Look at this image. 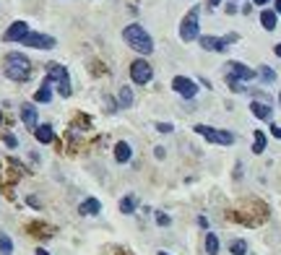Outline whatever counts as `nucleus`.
Segmentation results:
<instances>
[{
    "label": "nucleus",
    "instance_id": "f03ea898",
    "mask_svg": "<svg viewBox=\"0 0 281 255\" xmlns=\"http://www.w3.org/2000/svg\"><path fill=\"white\" fill-rule=\"evenodd\" d=\"M123 39H125V44H128V47H133L135 52H141V55H149V52L154 50L151 36H149V32L143 29L141 24H130V26H125Z\"/></svg>",
    "mask_w": 281,
    "mask_h": 255
},
{
    "label": "nucleus",
    "instance_id": "f257e3e1",
    "mask_svg": "<svg viewBox=\"0 0 281 255\" xmlns=\"http://www.w3.org/2000/svg\"><path fill=\"white\" fill-rule=\"evenodd\" d=\"M3 70L11 81H16V84H24V81L31 78V63L21 52H8L5 60H3Z\"/></svg>",
    "mask_w": 281,
    "mask_h": 255
},
{
    "label": "nucleus",
    "instance_id": "423d86ee",
    "mask_svg": "<svg viewBox=\"0 0 281 255\" xmlns=\"http://www.w3.org/2000/svg\"><path fill=\"white\" fill-rule=\"evenodd\" d=\"M130 78H133V84H149V81L154 78V70L146 60H133L130 63Z\"/></svg>",
    "mask_w": 281,
    "mask_h": 255
},
{
    "label": "nucleus",
    "instance_id": "e433bc0d",
    "mask_svg": "<svg viewBox=\"0 0 281 255\" xmlns=\"http://www.w3.org/2000/svg\"><path fill=\"white\" fill-rule=\"evenodd\" d=\"M276 55H279V58H281V44H276Z\"/></svg>",
    "mask_w": 281,
    "mask_h": 255
},
{
    "label": "nucleus",
    "instance_id": "39448f33",
    "mask_svg": "<svg viewBox=\"0 0 281 255\" xmlns=\"http://www.w3.org/2000/svg\"><path fill=\"white\" fill-rule=\"evenodd\" d=\"M198 16H201V8H190L187 16L183 18V24H180V36H183V42H193L198 39Z\"/></svg>",
    "mask_w": 281,
    "mask_h": 255
},
{
    "label": "nucleus",
    "instance_id": "4468645a",
    "mask_svg": "<svg viewBox=\"0 0 281 255\" xmlns=\"http://www.w3.org/2000/svg\"><path fill=\"white\" fill-rule=\"evenodd\" d=\"M99 211H102V203H99L96 198H86L84 203L78 206V214H84V216H94Z\"/></svg>",
    "mask_w": 281,
    "mask_h": 255
},
{
    "label": "nucleus",
    "instance_id": "7c9ffc66",
    "mask_svg": "<svg viewBox=\"0 0 281 255\" xmlns=\"http://www.w3.org/2000/svg\"><path fill=\"white\" fill-rule=\"evenodd\" d=\"M154 154H156V159H164V157H167V151H164V149H161V146H159V149H156V151H154Z\"/></svg>",
    "mask_w": 281,
    "mask_h": 255
},
{
    "label": "nucleus",
    "instance_id": "0eeeda50",
    "mask_svg": "<svg viewBox=\"0 0 281 255\" xmlns=\"http://www.w3.org/2000/svg\"><path fill=\"white\" fill-rule=\"evenodd\" d=\"M229 42H237V34L229 36H201V47L208 52H224L229 47Z\"/></svg>",
    "mask_w": 281,
    "mask_h": 255
},
{
    "label": "nucleus",
    "instance_id": "a878e982",
    "mask_svg": "<svg viewBox=\"0 0 281 255\" xmlns=\"http://www.w3.org/2000/svg\"><path fill=\"white\" fill-rule=\"evenodd\" d=\"M226 84H229V89H232V91H237V94H240V91H245L242 81H237V78H226Z\"/></svg>",
    "mask_w": 281,
    "mask_h": 255
},
{
    "label": "nucleus",
    "instance_id": "393cba45",
    "mask_svg": "<svg viewBox=\"0 0 281 255\" xmlns=\"http://www.w3.org/2000/svg\"><path fill=\"white\" fill-rule=\"evenodd\" d=\"M258 76H260L263 81H266V84H271V81H276V73L271 70L268 65H260V70H258Z\"/></svg>",
    "mask_w": 281,
    "mask_h": 255
},
{
    "label": "nucleus",
    "instance_id": "bb28decb",
    "mask_svg": "<svg viewBox=\"0 0 281 255\" xmlns=\"http://www.w3.org/2000/svg\"><path fill=\"white\" fill-rule=\"evenodd\" d=\"M169 222H172V219H169L167 214H161V211H156V224H159V226H169Z\"/></svg>",
    "mask_w": 281,
    "mask_h": 255
},
{
    "label": "nucleus",
    "instance_id": "6ab92c4d",
    "mask_svg": "<svg viewBox=\"0 0 281 255\" xmlns=\"http://www.w3.org/2000/svg\"><path fill=\"white\" fill-rule=\"evenodd\" d=\"M252 151H255V154H263V151H266V133H263V130H255V133H252Z\"/></svg>",
    "mask_w": 281,
    "mask_h": 255
},
{
    "label": "nucleus",
    "instance_id": "58836bf2",
    "mask_svg": "<svg viewBox=\"0 0 281 255\" xmlns=\"http://www.w3.org/2000/svg\"><path fill=\"white\" fill-rule=\"evenodd\" d=\"M0 123H3V115H0Z\"/></svg>",
    "mask_w": 281,
    "mask_h": 255
},
{
    "label": "nucleus",
    "instance_id": "f704fd0d",
    "mask_svg": "<svg viewBox=\"0 0 281 255\" xmlns=\"http://www.w3.org/2000/svg\"><path fill=\"white\" fill-rule=\"evenodd\" d=\"M37 255H50V253L44 250V248H37Z\"/></svg>",
    "mask_w": 281,
    "mask_h": 255
},
{
    "label": "nucleus",
    "instance_id": "f3484780",
    "mask_svg": "<svg viewBox=\"0 0 281 255\" xmlns=\"http://www.w3.org/2000/svg\"><path fill=\"white\" fill-rule=\"evenodd\" d=\"M117 107H120V109L133 107V89L130 86H120V94H117Z\"/></svg>",
    "mask_w": 281,
    "mask_h": 255
},
{
    "label": "nucleus",
    "instance_id": "5701e85b",
    "mask_svg": "<svg viewBox=\"0 0 281 255\" xmlns=\"http://www.w3.org/2000/svg\"><path fill=\"white\" fill-rule=\"evenodd\" d=\"M34 99H37V102H50L52 99V86H47V84H42V89L37 91V94H34Z\"/></svg>",
    "mask_w": 281,
    "mask_h": 255
},
{
    "label": "nucleus",
    "instance_id": "c756f323",
    "mask_svg": "<svg viewBox=\"0 0 281 255\" xmlns=\"http://www.w3.org/2000/svg\"><path fill=\"white\" fill-rule=\"evenodd\" d=\"M198 226H203V229H208V219H206V216H198Z\"/></svg>",
    "mask_w": 281,
    "mask_h": 255
},
{
    "label": "nucleus",
    "instance_id": "412c9836",
    "mask_svg": "<svg viewBox=\"0 0 281 255\" xmlns=\"http://www.w3.org/2000/svg\"><path fill=\"white\" fill-rule=\"evenodd\" d=\"M13 253V242L5 232H0V255H11Z\"/></svg>",
    "mask_w": 281,
    "mask_h": 255
},
{
    "label": "nucleus",
    "instance_id": "dca6fc26",
    "mask_svg": "<svg viewBox=\"0 0 281 255\" xmlns=\"http://www.w3.org/2000/svg\"><path fill=\"white\" fill-rule=\"evenodd\" d=\"M130 157H133V149H130V143H125V141H120L115 146V159L120 161V164H125V161H130Z\"/></svg>",
    "mask_w": 281,
    "mask_h": 255
},
{
    "label": "nucleus",
    "instance_id": "c9c22d12",
    "mask_svg": "<svg viewBox=\"0 0 281 255\" xmlns=\"http://www.w3.org/2000/svg\"><path fill=\"white\" fill-rule=\"evenodd\" d=\"M221 3V0H211V8H216V5H219Z\"/></svg>",
    "mask_w": 281,
    "mask_h": 255
},
{
    "label": "nucleus",
    "instance_id": "20e7f679",
    "mask_svg": "<svg viewBox=\"0 0 281 255\" xmlns=\"http://www.w3.org/2000/svg\"><path fill=\"white\" fill-rule=\"evenodd\" d=\"M195 133L203 135V138L211 141V143H219V146H232L234 143V135L229 130H219V128H211V125H195Z\"/></svg>",
    "mask_w": 281,
    "mask_h": 255
},
{
    "label": "nucleus",
    "instance_id": "7ed1b4c3",
    "mask_svg": "<svg viewBox=\"0 0 281 255\" xmlns=\"http://www.w3.org/2000/svg\"><path fill=\"white\" fill-rule=\"evenodd\" d=\"M47 81L52 84V89L58 86L60 96H70V78H68L65 65H60V63H47Z\"/></svg>",
    "mask_w": 281,
    "mask_h": 255
},
{
    "label": "nucleus",
    "instance_id": "4c0bfd02",
    "mask_svg": "<svg viewBox=\"0 0 281 255\" xmlns=\"http://www.w3.org/2000/svg\"><path fill=\"white\" fill-rule=\"evenodd\" d=\"M156 255H169V253H164V250H159V253H156Z\"/></svg>",
    "mask_w": 281,
    "mask_h": 255
},
{
    "label": "nucleus",
    "instance_id": "72a5a7b5",
    "mask_svg": "<svg viewBox=\"0 0 281 255\" xmlns=\"http://www.w3.org/2000/svg\"><path fill=\"white\" fill-rule=\"evenodd\" d=\"M255 5H266V3H271V0H252Z\"/></svg>",
    "mask_w": 281,
    "mask_h": 255
},
{
    "label": "nucleus",
    "instance_id": "9b49d317",
    "mask_svg": "<svg viewBox=\"0 0 281 255\" xmlns=\"http://www.w3.org/2000/svg\"><path fill=\"white\" fill-rule=\"evenodd\" d=\"M26 34H29V24H26V21H16V24H11V26L5 29L3 39H5V42H24Z\"/></svg>",
    "mask_w": 281,
    "mask_h": 255
},
{
    "label": "nucleus",
    "instance_id": "b1692460",
    "mask_svg": "<svg viewBox=\"0 0 281 255\" xmlns=\"http://www.w3.org/2000/svg\"><path fill=\"white\" fill-rule=\"evenodd\" d=\"M120 211H123V214H133V211H135V195H125V198L120 200Z\"/></svg>",
    "mask_w": 281,
    "mask_h": 255
},
{
    "label": "nucleus",
    "instance_id": "9d476101",
    "mask_svg": "<svg viewBox=\"0 0 281 255\" xmlns=\"http://www.w3.org/2000/svg\"><path fill=\"white\" fill-rule=\"evenodd\" d=\"M172 89L177 91L180 96H185V99H193L198 94V86H195V81H190L185 76H177V78H172Z\"/></svg>",
    "mask_w": 281,
    "mask_h": 255
},
{
    "label": "nucleus",
    "instance_id": "cd10ccee",
    "mask_svg": "<svg viewBox=\"0 0 281 255\" xmlns=\"http://www.w3.org/2000/svg\"><path fill=\"white\" fill-rule=\"evenodd\" d=\"M156 130H159V133H172V130H175V125H172V123H159Z\"/></svg>",
    "mask_w": 281,
    "mask_h": 255
},
{
    "label": "nucleus",
    "instance_id": "473e14b6",
    "mask_svg": "<svg viewBox=\"0 0 281 255\" xmlns=\"http://www.w3.org/2000/svg\"><path fill=\"white\" fill-rule=\"evenodd\" d=\"M274 3H276V8H274V11H276V13H281V0H274Z\"/></svg>",
    "mask_w": 281,
    "mask_h": 255
},
{
    "label": "nucleus",
    "instance_id": "a211bd4d",
    "mask_svg": "<svg viewBox=\"0 0 281 255\" xmlns=\"http://www.w3.org/2000/svg\"><path fill=\"white\" fill-rule=\"evenodd\" d=\"M260 24H263V29H266V32H274L276 29V11H268V8H266V11L260 13Z\"/></svg>",
    "mask_w": 281,
    "mask_h": 255
},
{
    "label": "nucleus",
    "instance_id": "c85d7f7f",
    "mask_svg": "<svg viewBox=\"0 0 281 255\" xmlns=\"http://www.w3.org/2000/svg\"><path fill=\"white\" fill-rule=\"evenodd\" d=\"M5 146H8V149H16V146H19V141H16V135H5Z\"/></svg>",
    "mask_w": 281,
    "mask_h": 255
},
{
    "label": "nucleus",
    "instance_id": "2eb2a0df",
    "mask_svg": "<svg viewBox=\"0 0 281 255\" xmlns=\"http://www.w3.org/2000/svg\"><path fill=\"white\" fill-rule=\"evenodd\" d=\"M34 135H37L39 143H52V141H55V130H52V125H37V128H34Z\"/></svg>",
    "mask_w": 281,
    "mask_h": 255
},
{
    "label": "nucleus",
    "instance_id": "6e6552de",
    "mask_svg": "<svg viewBox=\"0 0 281 255\" xmlns=\"http://www.w3.org/2000/svg\"><path fill=\"white\" fill-rule=\"evenodd\" d=\"M24 44H26V47H34V50H52L58 44V39H52V36H47V34L29 32L24 36Z\"/></svg>",
    "mask_w": 281,
    "mask_h": 255
},
{
    "label": "nucleus",
    "instance_id": "4be33fe9",
    "mask_svg": "<svg viewBox=\"0 0 281 255\" xmlns=\"http://www.w3.org/2000/svg\"><path fill=\"white\" fill-rule=\"evenodd\" d=\"M229 253L232 255H245V253H248V242H245V240H232L229 242Z\"/></svg>",
    "mask_w": 281,
    "mask_h": 255
},
{
    "label": "nucleus",
    "instance_id": "aec40b11",
    "mask_svg": "<svg viewBox=\"0 0 281 255\" xmlns=\"http://www.w3.org/2000/svg\"><path fill=\"white\" fill-rule=\"evenodd\" d=\"M206 253L208 255H219V237H216L214 232L206 234Z\"/></svg>",
    "mask_w": 281,
    "mask_h": 255
},
{
    "label": "nucleus",
    "instance_id": "1a4fd4ad",
    "mask_svg": "<svg viewBox=\"0 0 281 255\" xmlns=\"http://www.w3.org/2000/svg\"><path fill=\"white\" fill-rule=\"evenodd\" d=\"M226 78H237V81H250V78H255V70L252 68H248V65H242V63H237V60H232V63H226Z\"/></svg>",
    "mask_w": 281,
    "mask_h": 255
},
{
    "label": "nucleus",
    "instance_id": "ddd939ff",
    "mask_svg": "<svg viewBox=\"0 0 281 255\" xmlns=\"http://www.w3.org/2000/svg\"><path fill=\"white\" fill-rule=\"evenodd\" d=\"M250 112L258 117V120H271L274 117V109L268 107V102H252L250 104Z\"/></svg>",
    "mask_w": 281,
    "mask_h": 255
},
{
    "label": "nucleus",
    "instance_id": "ea45409f",
    "mask_svg": "<svg viewBox=\"0 0 281 255\" xmlns=\"http://www.w3.org/2000/svg\"><path fill=\"white\" fill-rule=\"evenodd\" d=\"M279 102H281V94H279Z\"/></svg>",
    "mask_w": 281,
    "mask_h": 255
},
{
    "label": "nucleus",
    "instance_id": "2f4dec72",
    "mask_svg": "<svg viewBox=\"0 0 281 255\" xmlns=\"http://www.w3.org/2000/svg\"><path fill=\"white\" fill-rule=\"evenodd\" d=\"M271 133H274L276 138H281V128H279V125H271Z\"/></svg>",
    "mask_w": 281,
    "mask_h": 255
},
{
    "label": "nucleus",
    "instance_id": "f8f14e48",
    "mask_svg": "<svg viewBox=\"0 0 281 255\" xmlns=\"http://www.w3.org/2000/svg\"><path fill=\"white\" fill-rule=\"evenodd\" d=\"M21 120H24V125L26 128H37V107L34 104H21Z\"/></svg>",
    "mask_w": 281,
    "mask_h": 255
}]
</instances>
